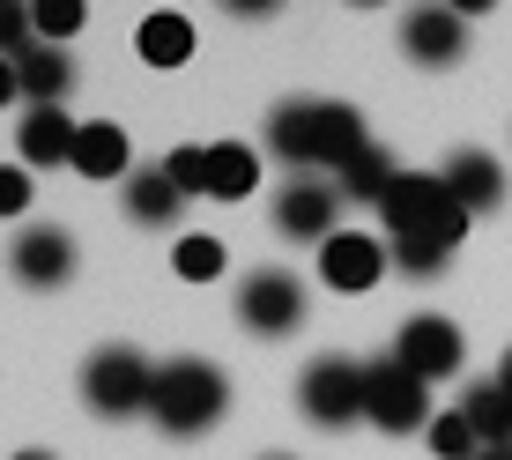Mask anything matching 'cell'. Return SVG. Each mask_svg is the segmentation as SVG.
I'll return each mask as SVG.
<instances>
[{
	"mask_svg": "<svg viewBox=\"0 0 512 460\" xmlns=\"http://www.w3.org/2000/svg\"><path fill=\"white\" fill-rule=\"evenodd\" d=\"M379 216H386L394 268H409V275H438L446 253L468 238V208H461V193L446 186V171H401Z\"/></svg>",
	"mask_w": 512,
	"mask_h": 460,
	"instance_id": "6da1fadb",
	"label": "cell"
},
{
	"mask_svg": "<svg viewBox=\"0 0 512 460\" xmlns=\"http://www.w3.org/2000/svg\"><path fill=\"white\" fill-rule=\"evenodd\" d=\"M268 149H275L290 171H334V179H342V171L372 149V134H364L357 104L290 97V104H275V119H268Z\"/></svg>",
	"mask_w": 512,
	"mask_h": 460,
	"instance_id": "7a4b0ae2",
	"label": "cell"
},
{
	"mask_svg": "<svg viewBox=\"0 0 512 460\" xmlns=\"http://www.w3.org/2000/svg\"><path fill=\"white\" fill-rule=\"evenodd\" d=\"M223 409H231V386H223V371L208 364V357H179V364H156V401H149V416L164 423V431H208Z\"/></svg>",
	"mask_w": 512,
	"mask_h": 460,
	"instance_id": "3957f363",
	"label": "cell"
},
{
	"mask_svg": "<svg viewBox=\"0 0 512 460\" xmlns=\"http://www.w3.org/2000/svg\"><path fill=\"white\" fill-rule=\"evenodd\" d=\"M82 401H90L97 416H134V409H149V401H156V364L141 357V349H127V342L97 349V357L82 364Z\"/></svg>",
	"mask_w": 512,
	"mask_h": 460,
	"instance_id": "277c9868",
	"label": "cell"
},
{
	"mask_svg": "<svg viewBox=\"0 0 512 460\" xmlns=\"http://www.w3.org/2000/svg\"><path fill=\"white\" fill-rule=\"evenodd\" d=\"M364 416L379 423V431H431V386L416 379L409 364H394V357H379V364H364Z\"/></svg>",
	"mask_w": 512,
	"mask_h": 460,
	"instance_id": "5b68a950",
	"label": "cell"
},
{
	"mask_svg": "<svg viewBox=\"0 0 512 460\" xmlns=\"http://www.w3.org/2000/svg\"><path fill=\"white\" fill-rule=\"evenodd\" d=\"M297 409L312 423H327V431H342V423L364 416V364L349 357H312L305 379H297Z\"/></svg>",
	"mask_w": 512,
	"mask_h": 460,
	"instance_id": "8992f818",
	"label": "cell"
},
{
	"mask_svg": "<svg viewBox=\"0 0 512 460\" xmlns=\"http://www.w3.org/2000/svg\"><path fill=\"white\" fill-rule=\"evenodd\" d=\"M238 327L297 334V327H305V282H297L290 268H253L238 282Z\"/></svg>",
	"mask_w": 512,
	"mask_h": 460,
	"instance_id": "52a82bcc",
	"label": "cell"
},
{
	"mask_svg": "<svg viewBox=\"0 0 512 460\" xmlns=\"http://www.w3.org/2000/svg\"><path fill=\"white\" fill-rule=\"evenodd\" d=\"M386 268H394V245L372 238V230H334V238L320 245V282L342 290V297H364Z\"/></svg>",
	"mask_w": 512,
	"mask_h": 460,
	"instance_id": "ba28073f",
	"label": "cell"
},
{
	"mask_svg": "<svg viewBox=\"0 0 512 460\" xmlns=\"http://www.w3.org/2000/svg\"><path fill=\"white\" fill-rule=\"evenodd\" d=\"M394 364H409L423 386H431V379H453V371H461V327L438 320V312H416V320L394 334Z\"/></svg>",
	"mask_w": 512,
	"mask_h": 460,
	"instance_id": "9c48e42d",
	"label": "cell"
},
{
	"mask_svg": "<svg viewBox=\"0 0 512 460\" xmlns=\"http://www.w3.org/2000/svg\"><path fill=\"white\" fill-rule=\"evenodd\" d=\"M334 216H342V186L290 179V186L275 193V230H282V238H312V245H327L334 230H342Z\"/></svg>",
	"mask_w": 512,
	"mask_h": 460,
	"instance_id": "30bf717a",
	"label": "cell"
},
{
	"mask_svg": "<svg viewBox=\"0 0 512 460\" xmlns=\"http://www.w3.org/2000/svg\"><path fill=\"white\" fill-rule=\"evenodd\" d=\"M8 268H15V282H30V290H52V282L75 275V238H67L60 223H30L23 238L8 245Z\"/></svg>",
	"mask_w": 512,
	"mask_h": 460,
	"instance_id": "8fae6325",
	"label": "cell"
},
{
	"mask_svg": "<svg viewBox=\"0 0 512 460\" xmlns=\"http://www.w3.org/2000/svg\"><path fill=\"white\" fill-rule=\"evenodd\" d=\"M401 45H409V60H423V67H446V60H461V45H468V15L461 8H409L401 15Z\"/></svg>",
	"mask_w": 512,
	"mask_h": 460,
	"instance_id": "7c38bea8",
	"label": "cell"
},
{
	"mask_svg": "<svg viewBox=\"0 0 512 460\" xmlns=\"http://www.w3.org/2000/svg\"><path fill=\"white\" fill-rule=\"evenodd\" d=\"M75 141H82V127L67 119V104H30L23 127H15L23 164H75Z\"/></svg>",
	"mask_w": 512,
	"mask_h": 460,
	"instance_id": "4fadbf2b",
	"label": "cell"
},
{
	"mask_svg": "<svg viewBox=\"0 0 512 460\" xmlns=\"http://www.w3.org/2000/svg\"><path fill=\"white\" fill-rule=\"evenodd\" d=\"M8 75H15V90H23L30 104H60L67 82H75V60H67L60 45H30L23 60H8Z\"/></svg>",
	"mask_w": 512,
	"mask_h": 460,
	"instance_id": "5bb4252c",
	"label": "cell"
},
{
	"mask_svg": "<svg viewBox=\"0 0 512 460\" xmlns=\"http://www.w3.org/2000/svg\"><path fill=\"white\" fill-rule=\"evenodd\" d=\"M446 186L461 193L468 216H483V208L505 201V164H498V156H483V149H461V156L446 164Z\"/></svg>",
	"mask_w": 512,
	"mask_h": 460,
	"instance_id": "9a60e30c",
	"label": "cell"
},
{
	"mask_svg": "<svg viewBox=\"0 0 512 460\" xmlns=\"http://www.w3.org/2000/svg\"><path fill=\"white\" fill-rule=\"evenodd\" d=\"M134 52H141L149 67H186V60H193V23H186L179 8H156V15H141Z\"/></svg>",
	"mask_w": 512,
	"mask_h": 460,
	"instance_id": "2e32d148",
	"label": "cell"
},
{
	"mask_svg": "<svg viewBox=\"0 0 512 460\" xmlns=\"http://www.w3.org/2000/svg\"><path fill=\"white\" fill-rule=\"evenodd\" d=\"M260 186V156L245 141H216L208 149V201H245Z\"/></svg>",
	"mask_w": 512,
	"mask_h": 460,
	"instance_id": "e0dca14e",
	"label": "cell"
},
{
	"mask_svg": "<svg viewBox=\"0 0 512 460\" xmlns=\"http://www.w3.org/2000/svg\"><path fill=\"white\" fill-rule=\"evenodd\" d=\"M127 134L112 127V119H90V127H82V141H75V171L82 179H119V171H127ZM134 179V171H127Z\"/></svg>",
	"mask_w": 512,
	"mask_h": 460,
	"instance_id": "ac0fdd59",
	"label": "cell"
},
{
	"mask_svg": "<svg viewBox=\"0 0 512 460\" xmlns=\"http://www.w3.org/2000/svg\"><path fill=\"white\" fill-rule=\"evenodd\" d=\"M394 179H401V164H394V156H386L379 141H372V149H364V156H357V164H349V171H342L334 186H342V201L386 208V193H394Z\"/></svg>",
	"mask_w": 512,
	"mask_h": 460,
	"instance_id": "d6986e66",
	"label": "cell"
},
{
	"mask_svg": "<svg viewBox=\"0 0 512 460\" xmlns=\"http://www.w3.org/2000/svg\"><path fill=\"white\" fill-rule=\"evenodd\" d=\"M468 423L483 431V446H512V394H505V379H483V386H468Z\"/></svg>",
	"mask_w": 512,
	"mask_h": 460,
	"instance_id": "ffe728a7",
	"label": "cell"
},
{
	"mask_svg": "<svg viewBox=\"0 0 512 460\" xmlns=\"http://www.w3.org/2000/svg\"><path fill=\"white\" fill-rule=\"evenodd\" d=\"M127 208H134V223H171L186 208V193L164 179V164H156V171H134L127 179Z\"/></svg>",
	"mask_w": 512,
	"mask_h": 460,
	"instance_id": "44dd1931",
	"label": "cell"
},
{
	"mask_svg": "<svg viewBox=\"0 0 512 460\" xmlns=\"http://www.w3.org/2000/svg\"><path fill=\"white\" fill-rule=\"evenodd\" d=\"M423 438H431V453H438V460H483V431L468 423V409H438Z\"/></svg>",
	"mask_w": 512,
	"mask_h": 460,
	"instance_id": "7402d4cb",
	"label": "cell"
},
{
	"mask_svg": "<svg viewBox=\"0 0 512 460\" xmlns=\"http://www.w3.org/2000/svg\"><path fill=\"white\" fill-rule=\"evenodd\" d=\"M171 268H179L186 282H216V275H223V238H208V230H186L179 253H171Z\"/></svg>",
	"mask_w": 512,
	"mask_h": 460,
	"instance_id": "603a6c76",
	"label": "cell"
},
{
	"mask_svg": "<svg viewBox=\"0 0 512 460\" xmlns=\"http://www.w3.org/2000/svg\"><path fill=\"white\" fill-rule=\"evenodd\" d=\"M164 179L186 193V201H208V149H193V141H179V149L164 156Z\"/></svg>",
	"mask_w": 512,
	"mask_h": 460,
	"instance_id": "cb8c5ba5",
	"label": "cell"
},
{
	"mask_svg": "<svg viewBox=\"0 0 512 460\" xmlns=\"http://www.w3.org/2000/svg\"><path fill=\"white\" fill-rule=\"evenodd\" d=\"M82 15H90L82 0H45V8H30V23L45 30V45H67V38L82 30Z\"/></svg>",
	"mask_w": 512,
	"mask_h": 460,
	"instance_id": "d4e9b609",
	"label": "cell"
},
{
	"mask_svg": "<svg viewBox=\"0 0 512 460\" xmlns=\"http://www.w3.org/2000/svg\"><path fill=\"white\" fill-rule=\"evenodd\" d=\"M30 208V171H0V216H23Z\"/></svg>",
	"mask_w": 512,
	"mask_h": 460,
	"instance_id": "484cf974",
	"label": "cell"
},
{
	"mask_svg": "<svg viewBox=\"0 0 512 460\" xmlns=\"http://www.w3.org/2000/svg\"><path fill=\"white\" fill-rule=\"evenodd\" d=\"M498 379H505V394H512V349H505V364H498Z\"/></svg>",
	"mask_w": 512,
	"mask_h": 460,
	"instance_id": "4316f807",
	"label": "cell"
},
{
	"mask_svg": "<svg viewBox=\"0 0 512 460\" xmlns=\"http://www.w3.org/2000/svg\"><path fill=\"white\" fill-rule=\"evenodd\" d=\"M483 460H512V446H483Z\"/></svg>",
	"mask_w": 512,
	"mask_h": 460,
	"instance_id": "83f0119b",
	"label": "cell"
},
{
	"mask_svg": "<svg viewBox=\"0 0 512 460\" xmlns=\"http://www.w3.org/2000/svg\"><path fill=\"white\" fill-rule=\"evenodd\" d=\"M15 460H52V453H15Z\"/></svg>",
	"mask_w": 512,
	"mask_h": 460,
	"instance_id": "f1b7e54d",
	"label": "cell"
}]
</instances>
